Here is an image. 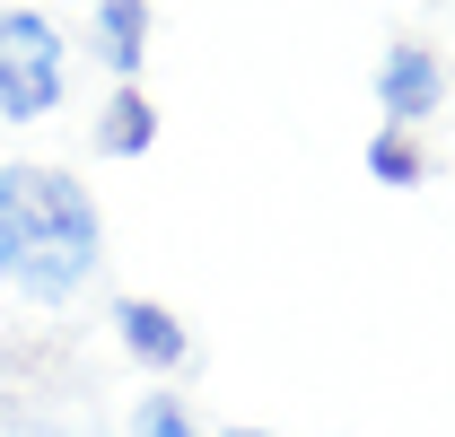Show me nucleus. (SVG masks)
Masks as SVG:
<instances>
[{
	"label": "nucleus",
	"mask_w": 455,
	"mask_h": 437,
	"mask_svg": "<svg viewBox=\"0 0 455 437\" xmlns=\"http://www.w3.org/2000/svg\"><path fill=\"white\" fill-rule=\"evenodd\" d=\"M359 158H368V175H377L386 193H411V184H429V149H420V131H386V123H377Z\"/></svg>",
	"instance_id": "obj_7"
},
{
	"label": "nucleus",
	"mask_w": 455,
	"mask_h": 437,
	"mask_svg": "<svg viewBox=\"0 0 455 437\" xmlns=\"http://www.w3.org/2000/svg\"><path fill=\"white\" fill-rule=\"evenodd\" d=\"M106 324H114L123 359H132L140 377L175 385L184 368H193V332H184V315H175L167 298H114V306H106Z\"/></svg>",
	"instance_id": "obj_3"
},
{
	"label": "nucleus",
	"mask_w": 455,
	"mask_h": 437,
	"mask_svg": "<svg viewBox=\"0 0 455 437\" xmlns=\"http://www.w3.org/2000/svg\"><path fill=\"white\" fill-rule=\"evenodd\" d=\"M220 437H281V429H254V420H245V429H220Z\"/></svg>",
	"instance_id": "obj_9"
},
{
	"label": "nucleus",
	"mask_w": 455,
	"mask_h": 437,
	"mask_svg": "<svg viewBox=\"0 0 455 437\" xmlns=\"http://www.w3.org/2000/svg\"><path fill=\"white\" fill-rule=\"evenodd\" d=\"M447 106V61L438 44H386L377 53V114H386V131H420L429 114Z\"/></svg>",
	"instance_id": "obj_4"
},
{
	"label": "nucleus",
	"mask_w": 455,
	"mask_h": 437,
	"mask_svg": "<svg viewBox=\"0 0 455 437\" xmlns=\"http://www.w3.org/2000/svg\"><path fill=\"white\" fill-rule=\"evenodd\" d=\"M106 272V211L70 166H0V289L27 306H70Z\"/></svg>",
	"instance_id": "obj_1"
},
{
	"label": "nucleus",
	"mask_w": 455,
	"mask_h": 437,
	"mask_svg": "<svg viewBox=\"0 0 455 437\" xmlns=\"http://www.w3.org/2000/svg\"><path fill=\"white\" fill-rule=\"evenodd\" d=\"M70 97V36L44 9H0V123H44Z\"/></svg>",
	"instance_id": "obj_2"
},
{
	"label": "nucleus",
	"mask_w": 455,
	"mask_h": 437,
	"mask_svg": "<svg viewBox=\"0 0 455 437\" xmlns=\"http://www.w3.org/2000/svg\"><path fill=\"white\" fill-rule=\"evenodd\" d=\"M88 149L97 158H149L158 149V106H149V88H114L106 106H97V123H88Z\"/></svg>",
	"instance_id": "obj_6"
},
{
	"label": "nucleus",
	"mask_w": 455,
	"mask_h": 437,
	"mask_svg": "<svg viewBox=\"0 0 455 437\" xmlns=\"http://www.w3.org/2000/svg\"><path fill=\"white\" fill-rule=\"evenodd\" d=\"M149 36H158V9H149V0H97V9H88V53L114 70V88H140Z\"/></svg>",
	"instance_id": "obj_5"
},
{
	"label": "nucleus",
	"mask_w": 455,
	"mask_h": 437,
	"mask_svg": "<svg viewBox=\"0 0 455 437\" xmlns=\"http://www.w3.org/2000/svg\"><path fill=\"white\" fill-rule=\"evenodd\" d=\"M132 437H202V420H193V402H184V393L149 385V393L132 402Z\"/></svg>",
	"instance_id": "obj_8"
}]
</instances>
